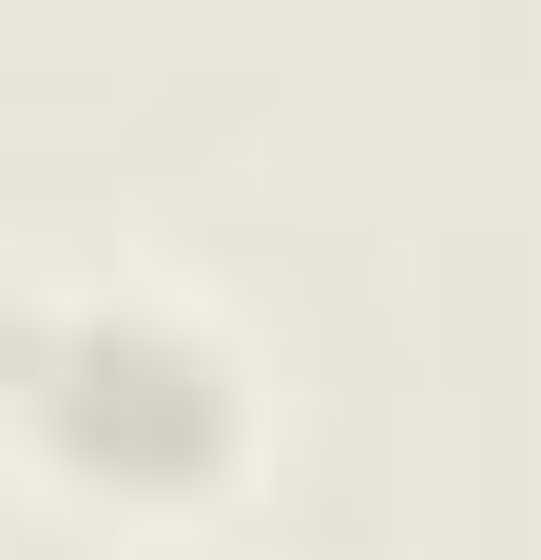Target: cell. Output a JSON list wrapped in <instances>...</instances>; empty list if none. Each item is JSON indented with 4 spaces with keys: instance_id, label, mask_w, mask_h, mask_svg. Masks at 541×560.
I'll use <instances>...</instances> for the list:
<instances>
[{
    "instance_id": "6da1fadb",
    "label": "cell",
    "mask_w": 541,
    "mask_h": 560,
    "mask_svg": "<svg viewBox=\"0 0 541 560\" xmlns=\"http://www.w3.org/2000/svg\"><path fill=\"white\" fill-rule=\"evenodd\" d=\"M0 406L39 425V464H78L97 503H194L252 445V368H232L194 310L156 290H78V310H20L0 329Z\"/></svg>"
}]
</instances>
